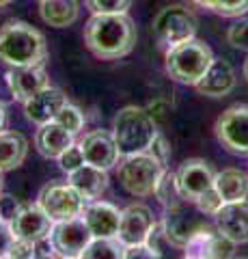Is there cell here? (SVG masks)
<instances>
[{
    "instance_id": "1",
    "label": "cell",
    "mask_w": 248,
    "mask_h": 259,
    "mask_svg": "<svg viewBox=\"0 0 248 259\" xmlns=\"http://www.w3.org/2000/svg\"><path fill=\"white\" fill-rule=\"evenodd\" d=\"M138 39V32L127 13H93L84 26L86 48L102 61L127 56Z\"/></svg>"
},
{
    "instance_id": "2",
    "label": "cell",
    "mask_w": 248,
    "mask_h": 259,
    "mask_svg": "<svg viewBox=\"0 0 248 259\" xmlns=\"http://www.w3.org/2000/svg\"><path fill=\"white\" fill-rule=\"evenodd\" d=\"M0 61L9 67H37L47 61L45 37L35 26L13 20L0 32Z\"/></svg>"
},
{
    "instance_id": "3",
    "label": "cell",
    "mask_w": 248,
    "mask_h": 259,
    "mask_svg": "<svg viewBox=\"0 0 248 259\" xmlns=\"http://www.w3.org/2000/svg\"><path fill=\"white\" fill-rule=\"evenodd\" d=\"M158 134V121L147 108L125 106L113 119V136L121 156L147 151Z\"/></svg>"
},
{
    "instance_id": "4",
    "label": "cell",
    "mask_w": 248,
    "mask_h": 259,
    "mask_svg": "<svg viewBox=\"0 0 248 259\" xmlns=\"http://www.w3.org/2000/svg\"><path fill=\"white\" fill-rule=\"evenodd\" d=\"M214 61V52L201 39L192 37L188 41L175 44L166 52V74H169L175 82L194 87L199 80L203 78L207 67Z\"/></svg>"
},
{
    "instance_id": "5",
    "label": "cell",
    "mask_w": 248,
    "mask_h": 259,
    "mask_svg": "<svg viewBox=\"0 0 248 259\" xmlns=\"http://www.w3.org/2000/svg\"><path fill=\"white\" fill-rule=\"evenodd\" d=\"M166 171V166L154 158L149 151L125 156L119 164V182L134 197H149L156 190L158 180Z\"/></svg>"
},
{
    "instance_id": "6",
    "label": "cell",
    "mask_w": 248,
    "mask_h": 259,
    "mask_svg": "<svg viewBox=\"0 0 248 259\" xmlns=\"http://www.w3.org/2000/svg\"><path fill=\"white\" fill-rule=\"evenodd\" d=\"M154 35L162 46L171 48L175 44L188 41L196 35L199 22L188 7L183 5H169L154 18Z\"/></svg>"
},
{
    "instance_id": "7",
    "label": "cell",
    "mask_w": 248,
    "mask_h": 259,
    "mask_svg": "<svg viewBox=\"0 0 248 259\" xmlns=\"http://www.w3.org/2000/svg\"><path fill=\"white\" fill-rule=\"evenodd\" d=\"M37 203L54 223L82 214L86 201L69 182H50L39 190Z\"/></svg>"
},
{
    "instance_id": "8",
    "label": "cell",
    "mask_w": 248,
    "mask_h": 259,
    "mask_svg": "<svg viewBox=\"0 0 248 259\" xmlns=\"http://www.w3.org/2000/svg\"><path fill=\"white\" fill-rule=\"evenodd\" d=\"M216 139L227 151L235 156H248V106L233 104L216 119Z\"/></svg>"
},
{
    "instance_id": "9",
    "label": "cell",
    "mask_w": 248,
    "mask_h": 259,
    "mask_svg": "<svg viewBox=\"0 0 248 259\" xmlns=\"http://www.w3.org/2000/svg\"><path fill=\"white\" fill-rule=\"evenodd\" d=\"M50 242L54 248V255L59 257H82V250L91 242L93 233L89 231L82 216H74L67 221H59L52 225Z\"/></svg>"
},
{
    "instance_id": "10",
    "label": "cell",
    "mask_w": 248,
    "mask_h": 259,
    "mask_svg": "<svg viewBox=\"0 0 248 259\" xmlns=\"http://www.w3.org/2000/svg\"><path fill=\"white\" fill-rule=\"evenodd\" d=\"M214 175L216 173L212 171L207 160H203V158L183 160L181 166L177 168V173H175L181 199L186 201V203H194L203 192L214 188Z\"/></svg>"
},
{
    "instance_id": "11",
    "label": "cell",
    "mask_w": 248,
    "mask_h": 259,
    "mask_svg": "<svg viewBox=\"0 0 248 259\" xmlns=\"http://www.w3.org/2000/svg\"><path fill=\"white\" fill-rule=\"evenodd\" d=\"M9 225L15 240L39 242L50 236L54 221L39 207V203H22L18 212L9 218Z\"/></svg>"
},
{
    "instance_id": "12",
    "label": "cell",
    "mask_w": 248,
    "mask_h": 259,
    "mask_svg": "<svg viewBox=\"0 0 248 259\" xmlns=\"http://www.w3.org/2000/svg\"><path fill=\"white\" fill-rule=\"evenodd\" d=\"M154 212L145 203H132L125 209H121V218H119V231L117 240L123 246L142 244L147 240L151 227H154Z\"/></svg>"
},
{
    "instance_id": "13",
    "label": "cell",
    "mask_w": 248,
    "mask_h": 259,
    "mask_svg": "<svg viewBox=\"0 0 248 259\" xmlns=\"http://www.w3.org/2000/svg\"><path fill=\"white\" fill-rule=\"evenodd\" d=\"M235 244L229 238H225L222 233L216 229V225H205L203 229H199L192 236L186 246H183V255L186 257H233Z\"/></svg>"
},
{
    "instance_id": "14",
    "label": "cell",
    "mask_w": 248,
    "mask_h": 259,
    "mask_svg": "<svg viewBox=\"0 0 248 259\" xmlns=\"http://www.w3.org/2000/svg\"><path fill=\"white\" fill-rule=\"evenodd\" d=\"M78 145L82 149L84 162H89L93 166H100L104 171L113 168L117 164L119 156H121L115 143V136L108 130H95V132L86 134Z\"/></svg>"
},
{
    "instance_id": "15",
    "label": "cell",
    "mask_w": 248,
    "mask_h": 259,
    "mask_svg": "<svg viewBox=\"0 0 248 259\" xmlns=\"http://www.w3.org/2000/svg\"><path fill=\"white\" fill-rule=\"evenodd\" d=\"M214 223L222 236L229 238L233 244L248 242V201H231L222 203V207L214 214Z\"/></svg>"
},
{
    "instance_id": "16",
    "label": "cell",
    "mask_w": 248,
    "mask_h": 259,
    "mask_svg": "<svg viewBox=\"0 0 248 259\" xmlns=\"http://www.w3.org/2000/svg\"><path fill=\"white\" fill-rule=\"evenodd\" d=\"M86 227L93 233V238H117L119 231V218L121 212L119 207L108 203V201H86L82 207V214Z\"/></svg>"
},
{
    "instance_id": "17",
    "label": "cell",
    "mask_w": 248,
    "mask_h": 259,
    "mask_svg": "<svg viewBox=\"0 0 248 259\" xmlns=\"http://www.w3.org/2000/svg\"><path fill=\"white\" fill-rule=\"evenodd\" d=\"M183 203H186V201H181V203L175 205V207H169L164 218H162V227H164L166 238H169L171 246H177V248H183L186 242L194 236L199 229H203L207 225L205 221H201V218L188 214Z\"/></svg>"
},
{
    "instance_id": "18",
    "label": "cell",
    "mask_w": 248,
    "mask_h": 259,
    "mask_svg": "<svg viewBox=\"0 0 248 259\" xmlns=\"http://www.w3.org/2000/svg\"><path fill=\"white\" fill-rule=\"evenodd\" d=\"M22 104H24L26 119L37 125H41V123H47V121H54V117L59 115V110L67 104V95L63 93L61 89L47 84Z\"/></svg>"
},
{
    "instance_id": "19",
    "label": "cell",
    "mask_w": 248,
    "mask_h": 259,
    "mask_svg": "<svg viewBox=\"0 0 248 259\" xmlns=\"http://www.w3.org/2000/svg\"><path fill=\"white\" fill-rule=\"evenodd\" d=\"M235 82H237V78H235L233 65H231L227 59H216V56H214L212 65L207 67L203 78L199 80L194 87H196V91L201 95L225 97V95H229L235 89Z\"/></svg>"
},
{
    "instance_id": "20",
    "label": "cell",
    "mask_w": 248,
    "mask_h": 259,
    "mask_svg": "<svg viewBox=\"0 0 248 259\" xmlns=\"http://www.w3.org/2000/svg\"><path fill=\"white\" fill-rule=\"evenodd\" d=\"M5 78L11 89V95L18 102H26L30 95H35L37 91H41L43 87L50 84L43 65H37V67H11L5 74Z\"/></svg>"
},
{
    "instance_id": "21",
    "label": "cell",
    "mask_w": 248,
    "mask_h": 259,
    "mask_svg": "<svg viewBox=\"0 0 248 259\" xmlns=\"http://www.w3.org/2000/svg\"><path fill=\"white\" fill-rule=\"evenodd\" d=\"M69 175V184L82 194L84 201H93V199H100L104 192L108 188V173L100 166H93L89 162L80 164L76 171L67 173Z\"/></svg>"
},
{
    "instance_id": "22",
    "label": "cell",
    "mask_w": 248,
    "mask_h": 259,
    "mask_svg": "<svg viewBox=\"0 0 248 259\" xmlns=\"http://www.w3.org/2000/svg\"><path fill=\"white\" fill-rule=\"evenodd\" d=\"M69 145H74V134L67 132V130L63 125H59L57 121L41 123L37 130V134H35V147L47 160L59 158Z\"/></svg>"
},
{
    "instance_id": "23",
    "label": "cell",
    "mask_w": 248,
    "mask_h": 259,
    "mask_svg": "<svg viewBox=\"0 0 248 259\" xmlns=\"http://www.w3.org/2000/svg\"><path fill=\"white\" fill-rule=\"evenodd\" d=\"M28 153L26 136L15 132V130H0V171H13L22 166Z\"/></svg>"
},
{
    "instance_id": "24",
    "label": "cell",
    "mask_w": 248,
    "mask_h": 259,
    "mask_svg": "<svg viewBox=\"0 0 248 259\" xmlns=\"http://www.w3.org/2000/svg\"><path fill=\"white\" fill-rule=\"evenodd\" d=\"M214 188L225 203L248 199V175L239 168H225L214 175Z\"/></svg>"
},
{
    "instance_id": "25",
    "label": "cell",
    "mask_w": 248,
    "mask_h": 259,
    "mask_svg": "<svg viewBox=\"0 0 248 259\" xmlns=\"http://www.w3.org/2000/svg\"><path fill=\"white\" fill-rule=\"evenodd\" d=\"M39 13H41V20L47 26L67 28L78 20L80 7L78 0H41Z\"/></svg>"
},
{
    "instance_id": "26",
    "label": "cell",
    "mask_w": 248,
    "mask_h": 259,
    "mask_svg": "<svg viewBox=\"0 0 248 259\" xmlns=\"http://www.w3.org/2000/svg\"><path fill=\"white\" fill-rule=\"evenodd\" d=\"M123 255V244L117 238H91L82 250L86 259H119Z\"/></svg>"
},
{
    "instance_id": "27",
    "label": "cell",
    "mask_w": 248,
    "mask_h": 259,
    "mask_svg": "<svg viewBox=\"0 0 248 259\" xmlns=\"http://www.w3.org/2000/svg\"><path fill=\"white\" fill-rule=\"evenodd\" d=\"M156 199L160 201V203L164 205V209H169V207H175V205H179L181 203V194H179V188H177V180H175V173L173 171H164L162 177L158 180L156 184Z\"/></svg>"
},
{
    "instance_id": "28",
    "label": "cell",
    "mask_w": 248,
    "mask_h": 259,
    "mask_svg": "<svg viewBox=\"0 0 248 259\" xmlns=\"http://www.w3.org/2000/svg\"><path fill=\"white\" fill-rule=\"evenodd\" d=\"M194 3L222 18H242L248 13V0H194Z\"/></svg>"
},
{
    "instance_id": "29",
    "label": "cell",
    "mask_w": 248,
    "mask_h": 259,
    "mask_svg": "<svg viewBox=\"0 0 248 259\" xmlns=\"http://www.w3.org/2000/svg\"><path fill=\"white\" fill-rule=\"evenodd\" d=\"M54 121H57L59 125L65 127L67 132H71L74 136L84 127V115H82V110H80L78 106H74V104H69V102L59 110V115L54 117Z\"/></svg>"
},
{
    "instance_id": "30",
    "label": "cell",
    "mask_w": 248,
    "mask_h": 259,
    "mask_svg": "<svg viewBox=\"0 0 248 259\" xmlns=\"http://www.w3.org/2000/svg\"><path fill=\"white\" fill-rule=\"evenodd\" d=\"M91 13H127L132 0H84Z\"/></svg>"
},
{
    "instance_id": "31",
    "label": "cell",
    "mask_w": 248,
    "mask_h": 259,
    "mask_svg": "<svg viewBox=\"0 0 248 259\" xmlns=\"http://www.w3.org/2000/svg\"><path fill=\"white\" fill-rule=\"evenodd\" d=\"M227 41L233 48H237V50L248 52V18H242L235 24H231L227 30Z\"/></svg>"
},
{
    "instance_id": "32",
    "label": "cell",
    "mask_w": 248,
    "mask_h": 259,
    "mask_svg": "<svg viewBox=\"0 0 248 259\" xmlns=\"http://www.w3.org/2000/svg\"><path fill=\"white\" fill-rule=\"evenodd\" d=\"M145 244H147L151 250H154V255H156V257L166 255L164 250H166V246H171V242H169V238H166V233H164L162 221H160V223H154V227H151L149 236H147V240H145Z\"/></svg>"
},
{
    "instance_id": "33",
    "label": "cell",
    "mask_w": 248,
    "mask_h": 259,
    "mask_svg": "<svg viewBox=\"0 0 248 259\" xmlns=\"http://www.w3.org/2000/svg\"><path fill=\"white\" fill-rule=\"evenodd\" d=\"M222 203H225V201L220 199V194L216 192V188H210L194 201V207H196V212H201L203 216H214L222 207Z\"/></svg>"
},
{
    "instance_id": "34",
    "label": "cell",
    "mask_w": 248,
    "mask_h": 259,
    "mask_svg": "<svg viewBox=\"0 0 248 259\" xmlns=\"http://www.w3.org/2000/svg\"><path fill=\"white\" fill-rule=\"evenodd\" d=\"M59 160V166L63 168L65 173H71L76 171V168L80 164H84V156H82V149H80V145H69V147L61 153V156L57 158Z\"/></svg>"
},
{
    "instance_id": "35",
    "label": "cell",
    "mask_w": 248,
    "mask_h": 259,
    "mask_svg": "<svg viewBox=\"0 0 248 259\" xmlns=\"http://www.w3.org/2000/svg\"><path fill=\"white\" fill-rule=\"evenodd\" d=\"M147 151H149L154 158H158V160L166 166V162H169V156H171V147H169V143H166V139H164L162 134H156V139H154V143L149 145Z\"/></svg>"
},
{
    "instance_id": "36",
    "label": "cell",
    "mask_w": 248,
    "mask_h": 259,
    "mask_svg": "<svg viewBox=\"0 0 248 259\" xmlns=\"http://www.w3.org/2000/svg\"><path fill=\"white\" fill-rule=\"evenodd\" d=\"M13 242H15V236L11 231V225H9V221L3 218V221H0V259L9 257Z\"/></svg>"
},
{
    "instance_id": "37",
    "label": "cell",
    "mask_w": 248,
    "mask_h": 259,
    "mask_svg": "<svg viewBox=\"0 0 248 259\" xmlns=\"http://www.w3.org/2000/svg\"><path fill=\"white\" fill-rule=\"evenodd\" d=\"M20 205H22V203H20V201L15 199V197L0 192V212H3V218H5V221H9V218L20 209Z\"/></svg>"
},
{
    "instance_id": "38",
    "label": "cell",
    "mask_w": 248,
    "mask_h": 259,
    "mask_svg": "<svg viewBox=\"0 0 248 259\" xmlns=\"http://www.w3.org/2000/svg\"><path fill=\"white\" fill-rule=\"evenodd\" d=\"M125 259H136V257H145V259H154V250H151L145 242L142 244H132V246H123V255Z\"/></svg>"
},
{
    "instance_id": "39",
    "label": "cell",
    "mask_w": 248,
    "mask_h": 259,
    "mask_svg": "<svg viewBox=\"0 0 248 259\" xmlns=\"http://www.w3.org/2000/svg\"><path fill=\"white\" fill-rule=\"evenodd\" d=\"M15 18H11V15L9 13H5V11H0V32H3L7 26H9V24L13 22Z\"/></svg>"
},
{
    "instance_id": "40",
    "label": "cell",
    "mask_w": 248,
    "mask_h": 259,
    "mask_svg": "<svg viewBox=\"0 0 248 259\" xmlns=\"http://www.w3.org/2000/svg\"><path fill=\"white\" fill-rule=\"evenodd\" d=\"M7 123V106H5V102H0V130L5 127Z\"/></svg>"
},
{
    "instance_id": "41",
    "label": "cell",
    "mask_w": 248,
    "mask_h": 259,
    "mask_svg": "<svg viewBox=\"0 0 248 259\" xmlns=\"http://www.w3.org/2000/svg\"><path fill=\"white\" fill-rule=\"evenodd\" d=\"M244 78H246V82H248V59L244 61Z\"/></svg>"
},
{
    "instance_id": "42",
    "label": "cell",
    "mask_w": 248,
    "mask_h": 259,
    "mask_svg": "<svg viewBox=\"0 0 248 259\" xmlns=\"http://www.w3.org/2000/svg\"><path fill=\"white\" fill-rule=\"evenodd\" d=\"M13 0H0V9H3V7H7V5H11Z\"/></svg>"
},
{
    "instance_id": "43",
    "label": "cell",
    "mask_w": 248,
    "mask_h": 259,
    "mask_svg": "<svg viewBox=\"0 0 248 259\" xmlns=\"http://www.w3.org/2000/svg\"><path fill=\"white\" fill-rule=\"evenodd\" d=\"M3 182H5V177H3V171H0V192H3Z\"/></svg>"
},
{
    "instance_id": "44",
    "label": "cell",
    "mask_w": 248,
    "mask_h": 259,
    "mask_svg": "<svg viewBox=\"0 0 248 259\" xmlns=\"http://www.w3.org/2000/svg\"><path fill=\"white\" fill-rule=\"evenodd\" d=\"M0 221H3V212H0Z\"/></svg>"
}]
</instances>
